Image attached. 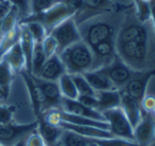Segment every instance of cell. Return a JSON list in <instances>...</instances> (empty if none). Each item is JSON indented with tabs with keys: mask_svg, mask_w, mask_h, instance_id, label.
<instances>
[{
	"mask_svg": "<svg viewBox=\"0 0 155 146\" xmlns=\"http://www.w3.org/2000/svg\"><path fill=\"white\" fill-rule=\"evenodd\" d=\"M115 49L117 56L134 71L155 69V32L151 20L140 22L133 6L124 8Z\"/></svg>",
	"mask_w": 155,
	"mask_h": 146,
	"instance_id": "cell-1",
	"label": "cell"
},
{
	"mask_svg": "<svg viewBox=\"0 0 155 146\" xmlns=\"http://www.w3.org/2000/svg\"><path fill=\"white\" fill-rule=\"evenodd\" d=\"M126 8H119L104 14L96 15L77 25L81 40L90 48L108 39H115L124 18Z\"/></svg>",
	"mask_w": 155,
	"mask_h": 146,
	"instance_id": "cell-2",
	"label": "cell"
},
{
	"mask_svg": "<svg viewBox=\"0 0 155 146\" xmlns=\"http://www.w3.org/2000/svg\"><path fill=\"white\" fill-rule=\"evenodd\" d=\"M59 57L64 65L67 73L82 74L93 69L94 55L91 48L79 40L60 52Z\"/></svg>",
	"mask_w": 155,
	"mask_h": 146,
	"instance_id": "cell-3",
	"label": "cell"
},
{
	"mask_svg": "<svg viewBox=\"0 0 155 146\" xmlns=\"http://www.w3.org/2000/svg\"><path fill=\"white\" fill-rule=\"evenodd\" d=\"M76 11L61 0V2L54 5L47 12L39 13V14H30L25 18L19 20V23L38 22L45 28L48 34H49L59 23H61L62 21H64L70 17H74Z\"/></svg>",
	"mask_w": 155,
	"mask_h": 146,
	"instance_id": "cell-4",
	"label": "cell"
},
{
	"mask_svg": "<svg viewBox=\"0 0 155 146\" xmlns=\"http://www.w3.org/2000/svg\"><path fill=\"white\" fill-rule=\"evenodd\" d=\"M101 113L106 122L109 124V131L113 137L134 141L133 127L120 107L102 111Z\"/></svg>",
	"mask_w": 155,
	"mask_h": 146,
	"instance_id": "cell-5",
	"label": "cell"
},
{
	"mask_svg": "<svg viewBox=\"0 0 155 146\" xmlns=\"http://www.w3.org/2000/svg\"><path fill=\"white\" fill-rule=\"evenodd\" d=\"M38 121L28 124H0V145L14 146L37 130Z\"/></svg>",
	"mask_w": 155,
	"mask_h": 146,
	"instance_id": "cell-6",
	"label": "cell"
},
{
	"mask_svg": "<svg viewBox=\"0 0 155 146\" xmlns=\"http://www.w3.org/2000/svg\"><path fill=\"white\" fill-rule=\"evenodd\" d=\"M49 34L55 38L58 45V51L57 54L63 51L65 48L70 47L73 43L81 40L79 30H78L77 23L75 22L73 17L65 19L61 23L55 27Z\"/></svg>",
	"mask_w": 155,
	"mask_h": 146,
	"instance_id": "cell-7",
	"label": "cell"
},
{
	"mask_svg": "<svg viewBox=\"0 0 155 146\" xmlns=\"http://www.w3.org/2000/svg\"><path fill=\"white\" fill-rule=\"evenodd\" d=\"M99 69H101L107 74V76L110 78V80L113 83L117 90H121L124 85L137 72L131 69L127 64H124L117 55L110 64Z\"/></svg>",
	"mask_w": 155,
	"mask_h": 146,
	"instance_id": "cell-8",
	"label": "cell"
},
{
	"mask_svg": "<svg viewBox=\"0 0 155 146\" xmlns=\"http://www.w3.org/2000/svg\"><path fill=\"white\" fill-rule=\"evenodd\" d=\"M155 75V69L149 71H137L136 74L124 85L121 89V93L132 97L133 100L141 103L146 97L147 87L151 78Z\"/></svg>",
	"mask_w": 155,
	"mask_h": 146,
	"instance_id": "cell-9",
	"label": "cell"
},
{
	"mask_svg": "<svg viewBox=\"0 0 155 146\" xmlns=\"http://www.w3.org/2000/svg\"><path fill=\"white\" fill-rule=\"evenodd\" d=\"M37 85L41 91L43 99L42 104V113L52 109H60L62 102V95L60 93V89L57 82L45 80L34 76Z\"/></svg>",
	"mask_w": 155,
	"mask_h": 146,
	"instance_id": "cell-10",
	"label": "cell"
},
{
	"mask_svg": "<svg viewBox=\"0 0 155 146\" xmlns=\"http://www.w3.org/2000/svg\"><path fill=\"white\" fill-rule=\"evenodd\" d=\"M133 137L137 146H151L155 142V119L152 113L143 111L140 121L133 128Z\"/></svg>",
	"mask_w": 155,
	"mask_h": 146,
	"instance_id": "cell-11",
	"label": "cell"
},
{
	"mask_svg": "<svg viewBox=\"0 0 155 146\" xmlns=\"http://www.w3.org/2000/svg\"><path fill=\"white\" fill-rule=\"evenodd\" d=\"M112 0H84L82 8L74 15V20L77 25L96 15L109 13L115 10Z\"/></svg>",
	"mask_w": 155,
	"mask_h": 146,
	"instance_id": "cell-12",
	"label": "cell"
},
{
	"mask_svg": "<svg viewBox=\"0 0 155 146\" xmlns=\"http://www.w3.org/2000/svg\"><path fill=\"white\" fill-rule=\"evenodd\" d=\"M94 55L93 69H99L109 65L115 58L116 49H115V39H108L99 42L98 45L91 48Z\"/></svg>",
	"mask_w": 155,
	"mask_h": 146,
	"instance_id": "cell-13",
	"label": "cell"
},
{
	"mask_svg": "<svg viewBox=\"0 0 155 146\" xmlns=\"http://www.w3.org/2000/svg\"><path fill=\"white\" fill-rule=\"evenodd\" d=\"M21 77L23 78L25 86H27L28 92H29L30 101H31L32 109L34 112L36 119H39L42 113V104H43V99L41 91L39 89L38 85H37L36 80L34 78V75L32 73H30L29 71H27L25 69H23L20 72Z\"/></svg>",
	"mask_w": 155,
	"mask_h": 146,
	"instance_id": "cell-14",
	"label": "cell"
},
{
	"mask_svg": "<svg viewBox=\"0 0 155 146\" xmlns=\"http://www.w3.org/2000/svg\"><path fill=\"white\" fill-rule=\"evenodd\" d=\"M64 73H67V71H65L64 65H63V63L60 59L59 55L58 54H54V55L47 58V60L45 62L43 66L41 67L40 71H39L36 76L45 80L58 82V80Z\"/></svg>",
	"mask_w": 155,
	"mask_h": 146,
	"instance_id": "cell-15",
	"label": "cell"
},
{
	"mask_svg": "<svg viewBox=\"0 0 155 146\" xmlns=\"http://www.w3.org/2000/svg\"><path fill=\"white\" fill-rule=\"evenodd\" d=\"M60 110L72 113V114L79 115V117H89V119L97 120V121L106 122V120H104L101 112H99V111L95 109H92V108L87 107L84 104L78 102L77 100H69L62 97Z\"/></svg>",
	"mask_w": 155,
	"mask_h": 146,
	"instance_id": "cell-16",
	"label": "cell"
},
{
	"mask_svg": "<svg viewBox=\"0 0 155 146\" xmlns=\"http://www.w3.org/2000/svg\"><path fill=\"white\" fill-rule=\"evenodd\" d=\"M57 126L61 128V129L71 130V131L76 132V134L88 139H106L113 137L108 130L100 129V128L93 127V126L76 125V124L67 123V122H59Z\"/></svg>",
	"mask_w": 155,
	"mask_h": 146,
	"instance_id": "cell-17",
	"label": "cell"
},
{
	"mask_svg": "<svg viewBox=\"0 0 155 146\" xmlns=\"http://www.w3.org/2000/svg\"><path fill=\"white\" fill-rule=\"evenodd\" d=\"M38 121V127H37V131L41 136L43 142L45 146H55L59 143L60 136L62 134V129L58 126L52 125V124L48 123L43 117V114L41 115Z\"/></svg>",
	"mask_w": 155,
	"mask_h": 146,
	"instance_id": "cell-18",
	"label": "cell"
},
{
	"mask_svg": "<svg viewBox=\"0 0 155 146\" xmlns=\"http://www.w3.org/2000/svg\"><path fill=\"white\" fill-rule=\"evenodd\" d=\"M90 86L95 92L98 91H107V90H117L110 78L107 76V74L101 69H95L82 73Z\"/></svg>",
	"mask_w": 155,
	"mask_h": 146,
	"instance_id": "cell-19",
	"label": "cell"
},
{
	"mask_svg": "<svg viewBox=\"0 0 155 146\" xmlns=\"http://www.w3.org/2000/svg\"><path fill=\"white\" fill-rule=\"evenodd\" d=\"M119 107L124 111V115L127 117L128 121L130 122L131 126L134 128L135 126L138 124V122L140 121L141 115H143V112L140 103H138L137 101L133 100L132 97L121 93L120 106H119Z\"/></svg>",
	"mask_w": 155,
	"mask_h": 146,
	"instance_id": "cell-20",
	"label": "cell"
},
{
	"mask_svg": "<svg viewBox=\"0 0 155 146\" xmlns=\"http://www.w3.org/2000/svg\"><path fill=\"white\" fill-rule=\"evenodd\" d=\"M96 97L98 101V108L99 112L113 109L120 106L121 92L120 90H107L96 92Z\"/></svg>",
	"mask_w": 155,
	"mask_h": 146,
	"instance_id": "cell-21",
	"label": "cell"
},
{
	"mask_svg": "<svg viewBox=\"0 0 155 146\" xmlns=\"http://www.w3.org/2000/svg\"><path fill=\"white\" fill-rule=\"evenodd\" d=\"M2 59L5 60L13 71L20 73L23 69H25V58L23 55L22 49H21L20 43H16L13 46L8 52L3 55ZM1 59V60H2Z\"/></svg>",
	"mask_w": 155,
	"mask_h": 146,
	"instance_id": "cell-22",
	"label": "cell"
},
{
	"mask_svg": "<svg viewBox=\"0 0 155 146\" xmlns=\"http://www.w3.org/2000/svg\"><path fill=\"white\" fill-rule=\"evenodd\" d=\"M20 25H21V35H20L19 43H20L23 55H25V70L31 73L32 55H33V50H34L35 41H34V39H33V37L31 36V34H30L27 25H21V23H20Z\"/></svg>",
	"mask_w": 155,
	"mask_h": 146,
	"instance_id": "cell-23",
	"label": "cell"
},
{
	"mask_svg": "<svg viewBox=\"0 0 155 146\" xmlns=\"http://www.w3.org/2000/svg\"><path fill=\"white\" fill-rule=\"evenodd\" d=\"M21 35V25L20 23L16 25L12 31L6 33L0 39V60L2 59L3 55L16 43L19 42Z\"/></svg>",
	"mask_w": 155,
	"mask_h": 146,
	"instance_id": "cell-24",
	"label": "cell"
},
{
	"mask_svg": "<svg viewBox=\"0 0 155 146\" xmlns=\"http://www.w3.org/2000/svg\"><path fill=\"white\" fill-rule=\"evenodd\" d=\"M13 80V70L5 60H0V90L2 97L6 99L10 94L11 84Z\"/></svg>",
	"mask_w": 155,
	"mask_h": 146,
	"instance_id": "cell-25",
	"label": "cell"
},
{
	"mask_svg": "<svg viewBox=\"0 0 155 146\" xmlns=\"http://www.w3.org/2000/svg\"><path fill=\"white\" fill-rule=\"evenodd\" d=\"M58 86L60 89L62 97L69 100H77L78 92L75 87V84L73 82L72 75L69 73H64L61 77L58 80Z\"/></svg>",
	"mask_w": 155,
	"mask_h": 146,
	"instance_id": "cell-26",
	"label": "cell"
},
{
	"mask_svg": "<svg viewBox=\"0 0 155 146\" xmlns=\"http://www.w3.org/2000/svg\"><path fill=\"white\" fill-rule=\"evenodd\" d=\"M59 144L61 146H90L91 140L71 130L62 129Z\"/></svg>",
	"mask_w": 155,
	"mask_h": 146,
	"instance_id": "cell-27",
	"label": "cell"
},
{
	"mask_svg": "<svg viewBox=\"0 0 155 146\" xmlns=\"http://www.w3.org/2000/svg\"><path fill=\"white\" fill-rule=\"evenodd\" d=\"M45 60H47V56H45V51H43L42 43L35 42L34 50H33V55H32V68H31V73L33 75L36 76L38 74Z\"/></svg>",
	"mask_w": 155,
	"mask_h": 146,
	"instance_id": "cell-28",
	"label": "cell"
},
{
	"mask_svg": "<svg viewBox=\"0 0 155 146\" xmlns=\"http://www.w3.org/2000/svg\"><path fill=\"white\" fill-rule=\"evenodd\" d=\"M91 143L96 146H137L134 141L126 140L121 138H106V139H90Z\"/></svg>",
	"mask_w": 155,
	"mask_h": 146,
	"instance_id": "cell-29",
	"label": "cell"
},
{
	"mask_svg": "<svg viewBox=\"0 0 155 146\" xmlns=\"http://www.w3.org/2000/svg\"><path fill=\"white\" fill-rule=\"evenodd\" d=\"M72 78L77 89L78 95H95L96 92L92 89L88 80L82 74H72Z\"/></svg>",
	"mask_w": 155,
	"mask_h": 146,
	"instance_id": "cell-30",
	"label": "cell"
},
{
	"mask_svg": "<svg viewBox=\"0 0 155 146\" xmlns=\"http://www.w3.org/2000/svg\"><path fill=\"white\" fill-rule=\"evenodd\" d=\"M135 5V15L140 22H147L150 20L151 16V8H150V2L143 1V0H133Z\"/></svg>",
	"mask_w": 155,
	"mask_h": 146,
	"instance_id": "cell-31",
	"label": "cell"
},
{
	"mask_svg": "<svg viewBox=\"0 0 155 146\" xmlns=\"http://www.w3.org/2000/svg\"><path fill=\"white\" fill-rule=\"evenodd\" d=\"M61 2V0H30L31 14H39L47 12L54 5Z\"/></svg>",
	"mask_w": 155,
	"mask_h": 146,
	"instance_id": "cell-32",
	"label": "cell"
},
{
	"mask_svg": "<svg viewBox=\"0 0 155 146\" xmlns=\"http://www.w3.org/2000/svg\"><path fill=\"white\" fill-rule=\"evenodd\" d=\"M21 25H25L29 30L30 34L33 37L35 42H42L45 37L48 35V32L45 28L42 25L38 22H28V23H21Z\"/></svg>",
	"mask_w": 155,
	"mask_h": 146,
	"instance_id": "cell-33",
	"label": "cell"
},
{
	"mask_svg": "<svg viewBox=\"0 0 155 146\" xmlns=\"http://www.w3.org/2000/svg\"><path fill=\"white\" fill-rule=\"evenodd\" d=\"M11 5L15 6L18 11L19 20L25 18L31 14V8H30V0H5Z\"/></svg>",
	"mask_w": 155,
	"mask_h": 146,
	"instance_id": "cell-34",
	"label": "cell"
},
{
	"mask_svg": "<svg viewBox=\"0 0 155 146\" xmlns=\"http://www.w3.org/2000/svg\"><path fill=\"white\" fill-rule=\"evenodd\" d=\"M41 43H42L43 51H45V56H47V58L54 55V54H57V51H58L57 41L55 40V38H54L51 34H48Z\"/></svg>",
	"mask_w": 155,
	"mask_h": 146,
	"instance_id": "cell-35",
	"label": "cell"
},
{
	"mask_svg": "<svg viewBox=\"0 0 155 146\" xmlns=\"http://www.w3.org/2000/svg\"><path fill=\"white\" fill-rule=\"evenodd\" d=\"M15 110H16L15 106L0 105V124L12 123Z\"/></svg>",
	"mask_w": 155,
	"mask_h": 146,
	"instance_id": "cell-36",
	"label": "cell"
},
{
	"mask_svg": "<svg viewBox=\"0 0 155 146\" xmlns=\"http://www.w3.org/2000/svg\"><path fill=\"white\" fill-rule=\"evenodd\" d=\"M77 101L80 102L81 104H84L87 107L92 108V109L97 110V108H98V101H97V97H96V94L95 95H78Z\"/></svg>",
	"mask_w": 155,
	"mask_h": 146,
	"instance_id": "cell-37",
	"label": "cell"
},
{
	"mask_svg": "<svg viewBox=\"0 0 155 146\" xmlns=\"http://www.w3.org/2000/svg\"><path fill=\"white\" fill-rule=\"evenodd\" d=\"M25 146H45L41 136L38 134L37 130L32 132L25 140Z\"/></svg>",
	"mask_w": 155,
	"mask_h": 146,
	"instance_id": "cell-38",
	"label": "cell"
},
{
	"mask_svg": "<svg viewBox=\"0 0 155 146\" xmlns=\"http://www.w3.org/2000/svg\"><path fill=\"white\" fill-rule=\"evenodd\" d=\"M141 105V108L145 112H148V113H152L153 110L155 109V97L153 95H147L143 99L140 103Z\"/></svg>",
	"mask_w": 155,
	"mask_h": 146,
	"instance_id": "cell-39",
	"label": "cell"
},
{
	"mask_svg": "<svg viewBox=\"0 0 155 146\" xmlns=\"http://www.w3.org/2000/svg\"><path fill=\"white\" fill-rule=\"evenodd\" d=\"M11 8H12V5H11V3H8V1L0 2V32H1V25H2V22H3L4 17L6 16V14L8 13Z\"/></svg>",
	"mask_w": 155,
	"mask_h": 146,
	"instance_id": "cell-40",
	"label": "cell"
},
{
	"mask_svg": "<svg viewBox=\"0 0 155 146\" xmlns=\"http://www.w3.org/2000/svg\"><path fill=\"white\" fill-rule=\"evenodd\" d=\"M62 1L71 8H73L76 11V13L79 12L84 6V0H62Z\"/></svg>",
	"mask_w": 155,
	"mask_h": 146,
	"instance_id": "cell-41",
	"label": "cell"
},
{
	"mask_svg": "<svg viewBox=\"0 0 155 146\" xmlns=\"http://www.w3.org/2000/svg\"><path fill=\"white\" fill-rule=\"evenodd\" d=\"M150 8H151V16H150V20H151L152 27L155 32V0L150 1Z\"/></svg>",
	"mask_w": 155,
	"mask_h": 146,
	"instance_id": "cell-42",
	"label": "cell"
},
{
	"mask_svg": "<svg viewBox=\"0 0 155 146\" xmlns=\"http://www.w3.org/2000/svg\"><path fill=\"white\" fill-rule=\"evenodd\" d=\"M14 146H25V140L20 141V142H18L17 144H15Z\"/></svg>",
	"mask_w": 155,
	"mask_h": 146,
	"instance_id": "cell-43",
	"label": "cell"
},
{
	"mask_svg": "<svg viewBox=\"0 0 155 146\" xmlns=\"http://www.w3.org/2000/svg\"><path fill=\"white\" fill-rule=\"evenodd\" d=\"M152 113H153V115H154V117H155V109L153 110V112H152Z\"/></svg>",
	"mask_w": 155,
	"mask_h": 146,
	"instance_id": "cell-44",
	"label": "cell"
},
{
	"mask_svg": "<svg viewBox=\"0 0 155 146\" xmlns=\"http://www.w3.org/2000/svg\"><path fill=\"white\" fill-rule=\"evenodd\" d=\"M90 146H96V145H95V144H93V143H91Z\"/></svg>",
	"mask_w": 155,
	"mask_h": 146,
	"instance_id": "cell-45",
	"label": "cell"
},
{
	"mask_svg": "<svg viewBox=\"0 0 155 146\" xmlns=\"http://www.w3.org/2000/svg\"><path fill=\"white\" fill-rule=\"evenodd\" d=\"M143 1H147V2H150L151 0H143Z\"/></svg>",
	"mask_w": 155,
	"mask_h": 146,
	"instance_id": "cell-46",
	"label": "cell"
},
{
	"mask_svg": "<svg viewBox=\"0 0 155 146\" xmlns=\"http://www.w3.org/2000/svg\"><path fill=\"white\" fill-rule=\"evenodd\" d=\"M0 97H2V92H1V90H0Z\"/></svg>",
	"mask_w": 155,
	"mask_h": 146,
	"instance_id": "cell-47",
	"label": "cell"
},
{
	"mask_svg": "<svg viewBox=\"0 0 155 146\" xmlns=\"http://www.w3.org/2000/svg\"><path fill=\"white\" fill-rule=\"evenodd\" d=\"M55 146H61V145H60L59 143H58V144H57V145H55Z\"/></svg>",
	"mask_w": 155,
	"mask_h": 146,
	"instance_id": "cell-48",
	"label": "cell"
},
{
	"mask_svg": "<svg viewBox=\"0 0 155 146\" xmlns=\"http://www.w3.org/2000/svg\"><path fill=\"white\" fill-rule=\"evenodd\" d=\"M0 146H2V145H0Z\"/></svg>",
	"mask_w": 155,
	"mask_h": 146,
	"instance_id": "cell-49",
	"label": "cell"
}]
</instances>
